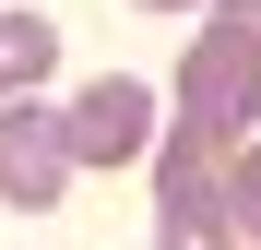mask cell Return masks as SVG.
<instances>
[{
    "instance_id": "cell-3",
    "label": "cell",
    "mask_w": 261,
    "mask_h": 250,
    "mask_svg": "<svg viewBox=\"0 0 261 250\" xmlns=\"http://www.w3.org/2000/svg\"><path fill=\"white\" fill-rule=\"evenodd\" d=\"M60 143H71V167H130L154 143V83H130V72H95L83 96L60 107Z\"/></svg>"
},
{
    "instance_id": "cell-2",
    "label": "cell",
    "mask_w": 261,
    "mask_h": 250,
    "mask_svg": "<svg viewBox=\"0 0 261 250\" xmlns=\"http://www.w3.org/2000/svg\"><path fill=\"white\" fill-rule=\"evenodd\" d=\"M178 119L202 143H249L261 131V24H202L178 60Z\"/></svg>"
},
{
    "instance_id": "cell-5",
    "label": "cell",
    "mask_w": 261,
    "mask_h": 250,
    "mask_svg": "<svg viewBox=\"0 0 261 250\" xmlns=\"http://www.w3.org/2000/svg\"><path fill=\"white\" fill-rule=\"evenodd\" d=\"M48 72H60V36H48V12H0V107H12V96H36Z\"/></svg>"
},
{
    "instance_id": "cell-1",
    "label": "cell",
    "mask_w": 261,
    "mask_h": 250,
    "mask_svg": "<svg viewBox=\"0 0 261 250\" xmlns=\"http://www.w3.org/2000/svg\"><path fill=\"white\" fill-rule=\"evenodd\" d=\"M154 250H238V202H226V143H202L190 119L154 143Z\"/></svg>"
},
{
    "instance_id": "cell-6",
    "label": "cell",
    "mask_w": 261,
    "mask_h": 250,
    "mask_svg": "<svg viewBox=\"0 0 261 250\" xmlns=\"http://www.w3.org/2000/svg\"><path fill=\"white\" fill-rule=\"evenodd\" d=\"M226 202H238V226L261 238V143H226Z\"/></svg>"
},
{
    "instance_id": "cell-4",
    "label": "cell",
    "mask_w": 261,
    "mask_h": 250,
    "mask_svg": "<svg viewBox=\"0 0 261 250\" xmlns=\"http://www.w3.org/2000/svg\"><path fill=\"white\" fill-rule=\"evenodd\" d=\"M0 202L12 215H48V202H71V143H60V107L12 96L0 107Z\"/></svg>"
},
{
    "instance_id": "cell-8",
    "label": "cell",
    "mask_w": 261,
    "mask_h": 250,
    "mask_svg": "<svg viewBox=\"0 0 261 250\" xmlns=\"http://www.w3.org/2000/svg\"><path fill=\"white\" fill-rule=\"evenodd\" d=\"M130 12H190V0H130Z\"/></svg>"
},
{
    "instance_id": "cell-7",
    "label": "cell",
    "mask_w": 261,
    "mask_h": 250,
    "mask_svg": "<svg viewBox=\"0 0 261 250\" xmlns=\"http://www.w3.org/2000/svg\"><path fill=\"white\" fill-rule=\"evenodd\" d=\"M214 24H261V0H214Z\"/></svg>"
}]
</instances>
